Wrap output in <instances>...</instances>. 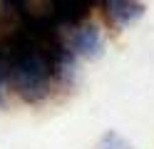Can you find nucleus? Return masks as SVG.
Returning <instances> with one entry per match:
<instances>
[{"label":"nucleus","mask_w":154,"mask_h":149,"mask_svg":"<svg viewBox=\"0 0 154 149\" xmlns=\"http://www.w3.org/2000/svg\"><path fill=\"white\" fill-rule=\"evenodd\" d=\"M0 60L5 67V82H10L25 102H40L50 95V85L55 79L52 65L42 45L23 25H15L0 45Z\"/></svg>","instance_id":"1"},{"label":"nucleus","mask_w":154,"mask_h":149,"mask_svg":"<svg viewBox=\"0 0 154 149\" xmlns=\"http://www.w3.org/2000/svg\"><path fill=\"white\" fill-rule=\"evenodd\" d=\"M70 52L75 57H82V60H100L104 55V37L100 33L97 25L92 23H80L75 25L72 35H70Z\"/></svg>","instance_id":"2"},{"label":"nucleus","mask_w":154,"mask_h":149,"mask_svg":"<svg viewBox=\"0 0 154 149\" xmlns=\"http://www.w3.org/2000/svg\"><path fill=\"white\" fill-rule=\"evenodd\" d=\"M104 5V13L117 27H127L132 25L137 17H142L144 5L139 0H100Z\"/></svg>","instance_id":"3"},{"label":"nucleus","mask_w":154,"mask_h":149,"mask_svg":"<svg viewBox=\"0 0 154 149\" xmlns=\"http://www.w3.org/2000/svg\"><path fill=\"white\" fill-rule=\"evenodd\" d=\"M97 149H132V144H129L122 134H117V132H112V129H109V132L100 139Z\"/></svg>","instance_id":"4"},{"label":"nucleus","mask_w":154,"mask_h":149,"mask_svg":"<svg viewBox=\"0 0 154 149\" xmlns=\"http://www.w3.org/2000/svg\"><path fill=\"white\" fill-rule=\"evenodd\" d=\"M3 82H5V67H3V60H0V102H3Z\"/></svg>","instance_id":"5"}]
</instances>
